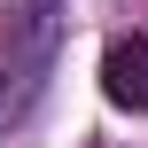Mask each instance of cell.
<instances>
[{
    "label": "cell",
    "mask_w": 148,
    "mask_h": 148,
    "mask_svg": "<svg viewBox=\"0 0 148 148\" xmlns=\"http://www.w3.org/2000/svg\"><path fill=\"white\" fill-rule=\"evenodd\" d=\"M62 8L70 0H0V133L39 109L62 55Z\"/></svg>",
    "instance_id": "1"
},
{
    "label": "cell",
    "mask_w": 148,
    "mask_h": 148,
    "mask_svg": "<svg viewBox=\"0 0 148 148\" xmlns=\"http://www.w3.org/2000/svg\"><path fill=\"white\" fill-rule=\"evenodd\" d=\"M101 94L117 109H148V31H125L101 47Z\"/></svg>",
    "instance_id": "2"
}]
</instances>
